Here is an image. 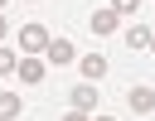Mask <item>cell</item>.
<instances>
[{
    "mask_svg": "<svg viewBox=\"0 0 155 121\" xmlns=\"http://www.w3.org/2000/svg\"><path fill=\"white\" fill-rule=\"evenodd\" d=\"M68 102H73V111H92V106H97V82H87V77H82V82L68 92Z\"/></svg>",
    "mask_w": 155,
    "mask_h": 121,
    "instance_id": "7a4b0ae2",
    "label": "cell"
},
{
    "mask_svg": "<svg viewBox=\"0 0 155 121\" xmlns=\"http://www.w3.org/2000/svg\"><path fill=\"white\" fill-rule=\"evenodd\" d=\"M111 10H116V15H136V10H140V0H111Z\"/></svg>",
    "mask_w": 155,
    "mask_h": 121,
    "instance_id": "8fae6325",
    "label": "cell"
},
{
    "mask_svg": "<svg viewBox=\"0 0 155 121\" xmlns=\"http://www.w3.org/2000/svg\"><path fill=\"white\" fill-rule=\"evenodd\" d=\"M5 5H10V0H0V10H5Z\"/></svg>",
    "mask_w": 155,
    "mask_h": 121,
    "instance_id": "9a60e30c",
    "label": "cell"
},
{
    "mask_svg": "<svg viewBox=\"0 0 155 121\" xmlns=\"http://www.w3.org/2000/svg\"><path fill=\"white\" fill-rule=\"evenodd\" d=\"M97 121H116V116H97Z\"/></svg>",
    "mask_w": 155,
    "mask_h": 121,
    "instance_id": "5bb4252c",
    "label": "cell"
},
{
    "mask_svg": "<svg viewBox=\"0 0 155 121\" xmlns=\"http://www.w3.org/2000/svg\"><path fill=\"white\" fill-rule=\"evenodd\" d=\"M10 39V24H5V10H0V44Z\"/></svg>",
    "mask_w": 155,
    "mask_h": 121,
    "instance_id": "7c38bea8",
    "label": "cell"
},
{
    "mask_svg": "<svg viewBox=\"0 0 155 121\" xmlns=\"http://www.w3.org/2000/svg\"><path fill=\"white\" fill-rule=\"evenodd\" d=\"M44 53H48V63H73V44H68V39H48Z\"/></svg>",
    "mask_w": 155,
    "mask_h": 121,
    "instance_id": "8992f818",
    "label": "cell"
},
{
    "mask_svg": "<svg viewBox=\"0 0 155 121\" xmlns=\"http://www.w3.org/2000/svg\"><path fill=\"white\" fill-rule=\"evenodd\" d=\"M92 34H102V39H107V34H116V10H111V5L92 15Z\"/></svg>",
    "mask_w": 155,
    "mask_h": 121,
    "instance_id": "277c9868",
    "label": "cell"
},
{
    "mask_svg": "<svg viewBox=\"0 0 155 121\" xmlns=\"http://www.w3.org/2000/svg\"><path fill=\"white\" fill-rule=\"evenodd\" d=\"M48 39H53V34H48L44 24H24V29H19V48H24V53H44Z\"/></svg>",
    "mask_w": 155,
    "mask_h": 121,
    "instance_id": "6da1fadb",
    "label": "cell"
},
{
    "mask_svg": "<svg viewBox=\"0 0 155 121\" xmlns=\"http://www.w3.org/2000/svg\"><path fill=\"white\" fill-rule=\"evenodd\" d=\"M63 121H92V116H87V111H73V116H63Z\"/></svg>",
    "mask_w": 155,
    "mask_h": 121,
    "instance_id": "4fadbf2b",
    "label": "cell"
},
{
    "mask_svg": "<svg viewBox=\"0 0 155 121\" xmlns=\"http://www.w3.org/2000/svg\"><path fill=\"white\" fill-rule=\"evenodd\" d=\"M150 39H155V34H150L145 24H131V29H126V48H150Z\"/></svg>",
    "mask_w": 155,
    "mask_h": 121,
    "instance_id": "ba28073f",
    "label": "cell"
},
{
    "mask_svg": "<svg viewBox=\"0 0 155 121\" xmlns=\"http://www.w3.org/2000/svg\"><path fill=\"white\" fill-rule=\"evenodd\" d=\"M78 73H82L87 82H92V77H107V58H102V53H87V58L78 63Z\"/></svg>",
    "mask_w": 155,
    "mask_h": 121,
    "instance_id": "5b68a950",
    "label": "cell"
},
{
    "mask_svg": "<svg viewBox=\"0 0 155 121\" xmlns=\"http://www.w3.org/2000/svg\"><path fill=\"white\" fill-rule=\"evenodd\" d=\"M19 111H24V102H19L15 92H0V121H15Z\"/></svg>",
    "mask_w": 155,
    "mask_h": 121,
    "instance_id": "9c48e42d",
    "label": "cell"
},
{
    "mask_svg": "<svg viewBox=\"0 0 155 121\" xmlns=\"http://www.w3.org/2000/svg\"><path fill=\"white\" fill-rule=\"evenodd\" d=\"M15 77H19V82H29V87H39V82H44V63H39V58L29 53V58H19V68H15Z\"/></svg>",
    "mask_w": 155,
    "mask_h": 121,
    "instance_id": "3957f363",
    "label": "cell"
},
{
    "mask_svg": "<svg viewBox=\"0 0 155 121\" xmlns=\"http://www.w3.org/2000/svg\"><path fill=\"white\" fill-rule=\"evenodd\" d=\"M15 68H19V58H15V53L0 44V77H5V73H15Z\"/></svg>",
    "mask_w": 155,
    "mask_h": 121,
    "instance_id": "30bf717a",
    "label": "cell"
},
{
    "mask_svg": "<svg viewBox=\"0 0 155 121\" xmlns=\"http://www.w3.org/2000/svg\"><path fill=\"white\" fill-rule=\"evenodd\" d=\"M150 48H155V39H150Z\"/></svg>",
    "mask_w": 155,
    "mask_h": 121,
    "instance_id": "2e32d148",
    "label": "cell"
},
{
    "mask_svg": "<svg viewBox=\"0 0 155 121\" xmlns=\"http://www.w3.org/2000/svg\"><path fill=\"white\" fill-rule=\"evenodd\" d=\"M131 111H140V116L155 111V92L150 87H131Z\"/></svg>",
    "mask_w": 155,
    "mask_h": 121,
    "instance_id": "52a82bcc",
    "label": "cell"
}]
</instances>
